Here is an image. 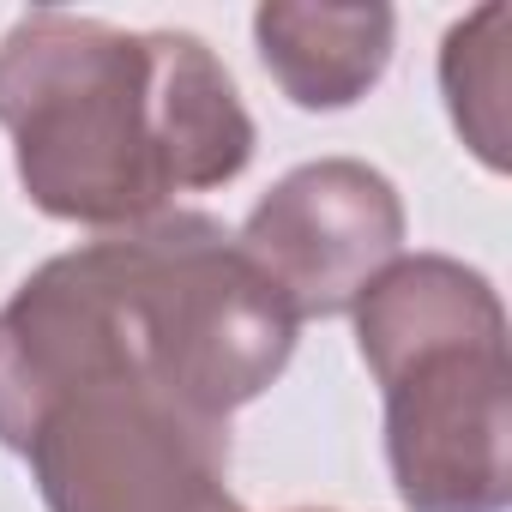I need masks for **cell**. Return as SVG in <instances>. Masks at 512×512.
I'll use <instances>...</instances> for the list:
<instances>
[{"mask_svg":"<svg viewBox=\"0 0 512 512\" xmlns=\"http://www.w3.org/2000/svg\"><path fill=\"white\" fill-rule=\"evenodd\" d=\"M0 127L25 199L85 229H139L253 163V115L193 31H121L55 7L0 43Z\"/></svg>","mask_w":512,"mask_h":512,"instance_id":"6da1fadb","label":"cell"},{"mask_svg":"<svg viewBox=\"0 0 512 512\" xmlns=\"http://www.w3.org/2000/svg\"><path fill=\"white\" fill-rule=\"evenodd\" d=\"M296 314L205 211H169L37 266L0 308V410L79 368H133L211 416L296 356Z\"/></svg>","mask_w":512,"mask_h":512,"instance_id":"7a4b0ae2","label":"cell"},{"mask_svg":"<svg viewBox=\"0 0 512 512\" xmlns=\"http://www.w3.org/2000/svg\"><path fill=\"white\" fill-rule=\"evenodd\" d=\"M350 314L386 398L398 500L410 512H506L512 356L500 290L446 253H398Z\"/></svg>","mask_w":512,"mask_h":512,"instance_id":"3957f363","label":"cell"},{"mask_svg":"<svg viewBox=\"0 0 512 512\" xmlns=\"http://www.w3.org/2000/svg\"><path fill=\"white\" fill-rule=\"evenodd\" d=\"M0 446L31 458L49 512H241L229 422L151 374H67L0 416Z\"/></svg>","mask_w":512,"mask_h":512,"instance_id":"277c9868","label":"cell"},{"mask_svg":"<svg viewBox=\"0 0 512 512\" xmlns=\"http://www.w3.org/2000/svg\"><path fill=\"white\" fill-rule=\"evenodd\" d=\"M235 247L296 320H332L404 253V199L374 163L320 157L247 211Z\"/></svg>","mask_w":512,"mask_h":512,"instance_id":"5b68a950","label":"cell"},{"mask_svg":"<svg viewBox=\"0 0 512 512\" xmlns=\"http://www.w3.org/2000/svg\"><path fill=\"white\" fill-rule=\"evenodd\" d=\"M392 7H302V0H272L253 13V43H260L266 73L296 109H350L362 103L386 61H392Z\"/></svg>","mask_w":512,"mask_h":512,"instance_id":"8992f818","label":"cell"},{"mask_svg":"<svg viewBox=\"0 0 512 512\" xmlns=\"http://www.w3.org/2000/svg\"><path fill=\"white\" fill-rule=\"evenodd\" d=\"M506 25L512 13L500 0H488L440 43V91H446L452 127L494 175L506 169Z\"/></svg>","mask_w":512,"mask_h":512,"instance_id":"52a82bcc","label":"cell"}]
</instances>
